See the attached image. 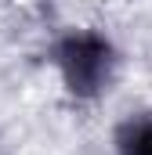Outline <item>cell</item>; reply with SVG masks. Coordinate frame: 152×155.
<instances>
[{"mask_svg": "<svg viewBox=\"0 0 152 155\" xmlns=\"http://www.w3.org/2000/svg\"><path fill=\"white\" fill-rule=\"evenodd\" d=\"M105 65H109V47L94 36H76L62 51V69L73 90H94L105 76Z\"/></svg>", "mask_w": 152, "mask_h": 155, "instance_id": "1", "label": "cell"}, {"mask_svg": "<svg viewBox=\"0 0 152 155\" xmlns=\"http://www.w3.org/2000/svg\"><path fill=\"white\" fill-rule=\"evenodd\" d=\"M123 152H127V155H152V123H141V126L130 130Z\"/></svg>", "mask_w": 152, "mask_h": 155, "instance_id": "2", "label": "cell"}]
</instances>
